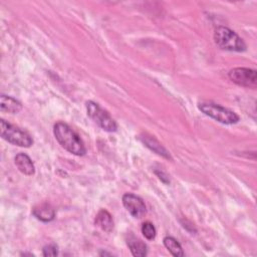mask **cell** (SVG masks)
<instances>
[{"mask_svg": "<svg viewBox=\"0 0 257 257\" xmlns=\"http://www.w3.org/2000/svg\"><path fill=\"white\" fill-rule=\"evenodd\" d=\"M53 134L59 145L69 153L75 156H83L86 153L82 140L68 124L62 121L56 122Z\"/></svg>", "mask_w": 257, "mask_h": 257, "instance_id": "cell-1", "label": "cell"}, {"mask_svg": "<svg viewBox=\"0 0 257 257\" xmlns=\"http://www.w3.org/2000/svg\"><path fill=\"white\" fill-rule=\"evenodd\" d=\"M214 40L221 49L229 51H245L246 44L243 39L233 30L225 26H219L215 29Z\"/></svg>", "mask_w": 257, "mask_h": 257, "instance_id": "cell-2", "label": "cell"}, {"mask_svg": "<svg viewBox=\"0 0 257 257\" xmlns=\"http://www.w3.org/2000/svg\"><path fill=\"white\" fill-rule=\"evenodd\" d=\"M198 108L204 114L224 124H233L239 121V116L234 111L213 102H200Z\"/></svg>", "mask_w": 257, "mask_h": 257, "instance_id": "cell-3", "label": "cell"}, {"mask_svg": "<svg viewBox=\"0 0 257 257\" xmlns=\"http://www.w3.org/2000/svg\"><path fill=\"white\" fill-rule=\"evenodd\" d=\"M0 125L1 137L8 143L23 148H29L33 144L32 138L18 126L7 122L5 119L0 120Z\"/></svg>", "mask_w": 257, "mask_h": 257, "instance_id": "cell-4", "label": "cell"}, {"mask_svg": "<svg viewBox=\"0 0 257 257\" xmlns=\"http://www.w3.org/2000/svg\"><path fill=\"white\" fill-rule=\"evenodd\" d=\"M86 111L87 115L102 130L106 132H115L117 125L110 114L101 108L97 103L93 101H87L86 104Z\"/></svg>", "mask_w": 257, "mask_h": 257, "instance_id": "cell-5", "label": "cell"}, {"mask_svg": "<svg viewBox=\"0 0 257 257\" xmlns=\"http://www.w3.org/2000/svg\"><path fill=\"white\" fill-rule=\"evenodd\" d=\"M229 78L236 84L244 87H256L257 72L246 67H236L229 71Z\"/></svg>", "mask_w": 257, "mask_h": 257, "instance_id": "cell-6", "label": "cell"}, {"mask_svg": "<svg viewBox=\"0 0 257 257\" xmlns=\"http://www.w3.org/2000/svg\"><path fill=\"white\" fill-rule=\"evenodd\" d=\"M122 204L126 211L135 218H142L146 213V205L144 201L137 195L126 193L122 196Z\"/></svg>", "mask_w": 257, "mask_h": 257, "instance_id": "cell-7", "label": "cell"}, {"mask_svg": "<svg viewBox=\"0 0 257 257\" xmlns=\"http://www.w3.org/2000/svg\"><path fill=\"white\" fill-rule=\"evenodd\" d=\"M14 163H15L17 169L22 174H24L26 176H32L35 173L34 164L26 154L20 153V154L16 155V157L14 159Z\"/></svg>", "mask_w": 257, "mask_h": 257, "instance_id": "cell-8", "label": "cell"}, {"mask_svg": "<svg viewBox=\"0 0 257 257\" xmlns=\"http://www.w3.org/2000/svg\"><path fill=\"white\" fill-rule=\"evenodd\" d=\"M32 214L42 222H50L55 217L54 209L47 203H42L35 206L32 210Z\"/></svg>", "mask_w": 257, "mask_h": 257, "instance_id": "cell-9", "label": "cell"}, {"mask_svg": "<svg viewBox=\"0 0 257 257\" xmlns=\"http://www.w3.org/2000/svg\"><path fill=\"white\" fill-rule=\"evenodd\" d=\"M94 224L100 228L104 232H111L113 229V220L109 212H107L104 209H101L98 211V213L95 216Z\"/></svg>", "mask_w": 257, "mask_h": 257, "instance_id": "cell-10", "label": "cell"}, {"mask_svg": "<svg viewBox=\"0 0 257 257\" xmlns=\"http://www.w3.org/2000/svg\"><path fill=\"white\" fill-rule=\"evenodd\" d=\"M126 244L134 256L143 257L148 254V247L147 245L134 235H130L126 239Z\"/></svg>", "mask_w": 257, "mask_h": 257, "instance_id": "cell-11", "label": "cell"}, {"mask_svg": "<svg viewBox=\"0 0 257 257\" xmlns=\"http://www.w3.org/2000/svg\"><path fill=\"white\" fill-rule=\"evenodd\" d=\"M22 108V104L15 98L2 94L0 97V109L3 112L17 113Z\"/></svg>", "mask_w": 257, "mask_h": 257, "instance_id": "cell-12", "label": "cell"}, {"mask_svg": "<svg viewBox=\"0 0 257 257\" xmlns=\"http://www.w3.org/2000/svg\"><path fill=\"white\" fill-rule=\"evenodd\" d=\"M164 245L173 256L182 257L185 254L181 244L173 237H169V236L165 237L164 238Z\"/></svg>", "mask_w": 257, "mask_h": 257, "instance_id": "cell-13", "label": "cell"}, {"mask_svg": "<svg viewBox=\"0 0 257 257\" xmlns=\"http://www.w3.org/2000/svg\"><path fill=\"white\" fill-rule=\"evenodd\" d=\"M143 142L146 144V146L148 148H150L152 151H154L155 153H157L158 155H161L163 157H166V158H170V155L169 153L162 147V145L157 142L154 138L152 137H145Z\"/></svg>", "mask_w": 257, "mask_h": 257, "instance_id": "cell-14", "label": "cell"}, {"mask_svg": "<svg viewBox=\"0 0 257 257\" xmlns=\"http://www.w3.org/2000/svg\"><path fill=\"white\" fill-rule=\"evenodd\" d=\"M142 233L148 240H153L156 237V228L154 227L153 223L145 222L142 225Z\"/></svg>", "mask_w": 257, "mask_h": 257, "instance_id": "cell-15", "label": "cell"}, {"mask_svg": "<svg viewBox=\"0 0 257 257\" xmlns=\"http://www.w3.org/2000/svg\"><path fill=\"white\" fill-rule=\"evenodd\" d=\"M58 254V250H57V246H55L54 244H49V245H45L42 249V255L43 256H56Z\"/></svg>", "mask_w": 257, "mask_h": 257, "instance_id": "cell-16", "label": "cell"}]
</instances>
